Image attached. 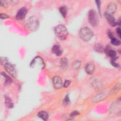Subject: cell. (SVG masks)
Masks as SVG:
<instances>
[{"label":"cell","instance_id":"obj_1","mask_svg":"<svg viewBox=\"0 0 121 121\" xmlns=\"http://www.w3.org/2000/svg\"><path fill=\"white\" fill-rule=\"evenodd\" d=\"M79 36L83 41L88 42L91 40L93 36V32L89 28L84 27L79 30Z\"/></svg>","mask_w":121,"mask_h":121},{"label":"cell","instance_id":"obj_2","mask_svg":"<svg viewBox=\"0 0 121 121\" xmlns=\"http://www.w3.org/2000/svg\"><path fill=\"white\" fill-rule=\"evenodd\" d=\"M54 32L56 35L60 40H65L68 35V32L66 27L62 25H60L55 27Z\"/></svg>","mask_w":121,"mask_h":121},{"label":"cell","instance_id":"obj_3","mask_svg":"<svg viewBox=\"0 0 121 121\" xmlns=\"http://www.w3.org/2000/svg\"><path fill=\"white\" fill-rule=\"evenodd\" d=\"M27 28L31 31H36L39 26V22L38 18L35 16L30 17L26 21Z\"/></svg>","mask_w":121,"mask_h":121},{"label":"cell","instance_id":"obj_4","mask_svg":"<svg viewBox=\"0 0 121 121\" xmlns=\"http://www.w3.org/2000/svg\"><path fill=\"white\" fill-rule=\"evenodd\" d=\"M88 18L90 24L93 26H96L98 23V17L95 11L90 10L88 14Z\"/></svg>","mask_w":121,"mask_h":121},{"label":"cell","instance_id":"obj_5","mask_svg":"<svg viewBox=\"0 0 121 121\" xmlns=\"http://www.w3.org/2000/svg\"><path fill=\"white\" fill-rule=\"evenodd\" d=\"M30 66L31 68L40 67L43 68L44 66V64L43 59L39 56H36L35 57L31 62Z\"/></svg>","mask_w":121,"mask_h":121},{"label":"cell","instance_id":"obj_6","mask_svg":"<svg viewBox=\"0 0 121 121\" xmlns=\"http://www.w3.org/2000/svg\"><path fill=\"white\" fill-rule=\"evenodd\" d=\"M4 68L13 77H17V71L14 66L10 63L6 62L4 64Z\"/></svg>","mask_w":121,"mask_h":121},{"label":"cell","instance_id":"obj_7","mask_svg":"<svg viewBox=\"0 0 121 121\" xmlns=\"http://www.w3.org/2000/svg\"><path fill=\"white\" fill-rule=\"evenodd\" d=\"M53 85L56 89H60L61 88L63 84L61 79L58 76H55L52 78Z\"/></svg>","mask_w":121,"mask_h":121},{"label":"cell","instance_id":"obj_8","mask_svg":"<svg viewBox=\"0 0 121 121\" xmlns=\"http://www.w3.org/2000/svg\"><path fill=\"white\" fill-rule=\"evenodd\" d=\"M27 10L25 7H22L17 12L16 17L17 20H22L24 18L26 13Z\"/></svg>","mask_w":121,"mask_h":121},{"label":"cell","instance_id":"obj_9","mask_svg":"<svg viewBox=\"0 0 121 121\" xmlns=\"http://www.w3.org/2000/svg\"><path fill=\"white\" fill-rule=\"evenodd\" d=\"M105 17L107 19L109 24L112 26H114L117 25L114 17L110 14L105 12L104 14Z\"/></svg>","mask_w":121,"mask_h":121},{"label":"cell","instance_id":"obj_10","mask_svg":"<svg viewBox=\"0 0 121 121\" xmlns=\"http://www.w3.org/2000/svg\"><path fill=\"white\" fill-rule=\"evenodd\" d=\"M52 52L56 56H60L63 52L61 47L58 44H55L52 47Z\"/></svg>","mask_w":121,"mask_h":121},{"label":"cell","instance_id":"obj_11","mask_svg":"<svg viewBox=\"0 0 121 121\" xmlns=\"http://www.w3.org/2000/svg\"><path fill=\"white\" fill-rule=\"evenodd\" d=\"M95 70V66L92 63H89L86 64L85 67L86 72L88 74H92L93 73Z\"/></svg>","mask_w":121,"mask_h":121},{"label":"cell","instance_id":"obj_12","mask_svg":"<svg viewBox=\"0 0 121 121\" xmlns=\"http://www.w3.org/2000/svg\"><path fill=\"white\" fill-rule=\"evenodd\" d=\"M116 10V6L114 3H109L107 7V13L111 14L114 13Z\"/></svg>","mask_w":121,"mask_h":121},{"label":"cell","instance_id":"obj_13","mask_svg":"<svg viewBox=\"0 0 121 121\" xmlns=\"http://www.w3.org/2000/svg\"><path fill=\"white\" fill-rule=\"evenodd\" d=\"M109 48H108V50H106V53L108 54V55H109V56L112 59V60H115L117 59V55H116V52L113 51V50H110L109 49Z\"/></svg>","mask_w":121,"mask_h":121},{"label":"cell","instance_id":"obj_14","mask_svg":"<svg viewBox=\"0 0 121 121\" xmlns=\"http://www.w3.org/2000/svg\"><path fill=\"white\" fill-rule=\"evenodd\" d=\"M68 62L66 58H62L60 60V67L63 70H65L68 67Z\"/></svg>","mask_w":121,"mask_h":121},{"label":"cell","instance_id":"obj_15","mask_svg":"<svg viewBox=\"0 0 121 121\" xmlns=\"http://www.w3.org/2000/svg\"><path fill=\"white\" fill-rule=\"evenodd\" d=\"M38 116L40 118H41L42 119H43V120H44V121H46L48 119V113L46 112H45V111H40L38 112Z\"/></svg>","mask_w":121,"mask_h":121},{"label":"cell","instance_id":"obj_16","mask_svg":"<svg viewBox=\"0 0 121 121\" xmlns=\"http://www.w3.org/2000/svg\"><path fill=\"white\" fill-rule=\"evenodd\" d=\"M59 11H60V13L61 14L62 16L63 17H65L67 15V8L65 6L61 7H60V8L59 9Z\"/></svg>","mask_w":121,"mask_h":121},{"label":"cell","instance_id":"obj_17","mask_svg":"<svg viewBox=\"0 0 121 121\" xmlns=\"http://www.w3.org/2000/svg\"><path fill=\"white\" fill-rule=\"evenodd\" d=\"M5 104L9 108H11L13 106V104L12 100L8 97L5 98Z\"/></svg>","mask_w":121,"mask_h":121},{"label":"cell","instance_id":"obj_18","mask_svg":"<svg viewBox=\"0 0 121 121\" xmlns=\"http://www.w3.org/2000/svg\"><path fill=\"white\" fill-rule=\"evenodd\" d=\"M111 42L112 44L115 46H118L120 44V41L118 39L116 38L114 36L111 38Z\"/></svg>","mask_w":121,"mask_h":121},{"label":"cell","instance_id":"obj_19","mask_svg":"<svg viewBox=\"0 0 121 121\" xmlns=\"http://www.w3.org/2000/svg\"><path fill=\"white\" fill-rule=\"evenodd\" d=\"M95 49L96 51L99 52H102L103 51V47L102 46V45H101L100 44H97L95 45Z\"/></svg>","mask_w":121,"mask_h":121},{"label":"cell","instance_id":"obj_20","mask_svg":"<svg viewBox=\"0 0 121 121\" xmlns=\"http://www.w3.org/2000/svg\"><path fill=\"white\" fill-rule=\"evenodd\" d=\"M80 65H81V62L80 61L78 60L74 61L72 64V67L75 69H78L79 67H80Z\"/></svg>","mask_w":121,"mask_h":121},{"label":"cell","instance_id":"obj_21","mask_svg":"<svg viewBox=\"0 0 121 121\" xmlns=\"http://www.w3.org/2000/svg\"><path fill=\"white\" fill-rule=\"evenodd\" d=\"M1 74H2L3 76V77L5 78V84H7V85H8V84H10V83L12 82V81H11L10 78L9 77H8L7 75H6L5 73H2Z\"/></svg>","mask_w":121,"mask_h":121},{"label":"cell","instance_id":"obj_22","mask_svg":"<svg viewBox=\"0 0 121 121\" xmlns=\"http://www.w3.org/2000/svg\"><path fill=\"white\" fill-rule=\"evenodd\" d=\"M69 103H70V100L69 99V95H67L65 97L63 102V103L64 105H67L69 104Z\"/></svg>","mask_w":121,"mask_h":121},{"label":"cell","instance_id":"obj_23","mask_svg":"<svg viewBox=\"0 0 121 121\" xmlns=\"http://www.w3.org/2000/svg\"><path fill=\"white\" fill-rule=\"evenodd\" d=\"M70 83H71V81L70 80H65V81L64 82V83L63 84V86L64 87H66V88L68 87L69 86Z\"/></svg>","mask_w":121,"mask_h":121},{"label":"cell","instance_id":"obj_24","mask_svg":"<svg viewBox=\"0 0 121 121\" xmlns=\"http://www.w3.org/2000/svg\"><path fill=\"white\" fill-rule=\"evenodd\" d=\"M79 114V113L77 112V111H73V112H72L70 114V116L71 117H74L75 116H77V115H78Z\"/></svg>","mask_w":121,"mask_h":121},{"label":"cell","instance_id":"obj_25","mask_svg":"<svg viewBox=\"0 0 121 121\" xmlns=\"http://www.w3.org/2000/svg\"><path fill=\"white\" fill-rule=\"evenodd\" d=\"M0 5H1V6H2L3 7H5V8L7 7V6H8V3H7V2L5 1L1 0V1H0Z\"/></svg>","mask_w":121,"mask_h":121},{"label":"cell","instance_id":"obj_26","mask_svg":"<svg viewBox=\"0 0 121 121\" xmlns=\"http://www.w3.org/2000/svg\"><path fill=\"white\" fill-rule=\"evenodd\" d=\"M111 64L112 66H113L115 67H118L119 66V64L115 62V60H112Z\"/></svg>","mask_w":121,"mask_h":121},{"label":"cell","instance_id":"obj_27","mask_svg":"<svg viewBox=\"0 0 121 121\" xmlns=\"http://www.w3.org/2000/svg\"><path fill=\"white\" fill-rule=\"evenodd\" d=\"M0 17L1 19H5V18H7L8 17L7 16V15H6L5 14H1Z\"/></svg>","mask_w":121,"mask_h":121},{"label":"cell","instance_id":"obj_28","mask_svg":"<svg viewBox=\"0 0 121 121\" xmlns=\"http://www.w3.org/2000/svg\"><path fill=\"white\" fill-rule=\"evenodd\" d=\"M116 33L119 37H121V28L120 27H118L116 29Z\"/></svg>","mask_w":121,"mask_h":121},{"label":"cell","instance_id":"obj_29","mask_svg":"<svg viewBox=\"0 0 121 121\" xmlns=\"http://www.w3.org/2000/svg\"><path fill=\"white\" fill-rule=\"evenodd\" d=\"M96 3V4H97V7H98V9L99 10V11L100 12V1H99V0H97L95 1Z\"/></svg>","mask_w":121,"mask_h":121}]
</instances>
